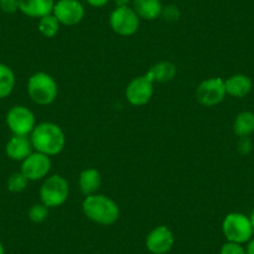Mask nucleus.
<instances>
[{
	"mask_svg": "<svg viewBox=\"0 0 254 254\" xmlns=\"http://www.w3.org/2000/svg\"><path fill=\"white\" fill-rule=\"evenodd\" d=\"M109 1L110 0H86V3L92 8H104Z\"/></svg>",
	"mask_w": 254,
	"mask_h": 254,
	"instance_id": "nucleus-28",
	"label": "nucleus"
},
{
	"mask_svg": "<svg viewBox=\"0 0 254 254\" xmlns=\"http://www.w3.org/2000/svg\"><path fill=\"white\" fill-rule=\"evenodd\" d=\"M34 148L31 145L30 137L28 136L13 135V137L6 142L5 153L10 160L23 162L30 153H33Z\"/></svg>",
	"mask_w": 254,
	"mask_h": 254,
	"instance_id": "nucleus-13",
	"label": "nucleus"
},
{
	"mask_svg": "<svg viewBox=\"0 0 254 254\" xmlns=\"http://www.w3.org/2000/svg\"><path fill=\"white\" fill-rule=\"evenodd\" d=\"M29 182L30 181L24 176V173L19 171V172H14L9 176L8 182H6V188H8V190L13 192V193H20V192L25 190Z\"/></svg>",
	"mask_w": 254,
	"mask_h": 254,
	"instance_id": "nucleus-22",
	"label": "nucleus"
},
{
	"mask_svg": "<svg viewBox=\"0 0 254 254\" xmlns=\"http://www.w3.org/2000/svg\"><path fill=\"white\" fill-rule=\"evenodd\" d=\"M30 141L34 151L49 156H56L63 152L66 145V137L63 128L54 122H40L30 133Z\"/></svg>",
	"mask_w": 254,
	"mask_h": 254,
	"instance_id": "nucleus-1",
	"label": "nucleus"
},
{
	"mask_svg": "<svg viewBox=\"0 0 254 254\" xmlns=\"http://www.w3.org/2000/svg\"><path fill=\"white\" fill-rule=\"evenodd\" d=\"M175 244V236L166 226H157L146 237V248L152 254H166Z\"/></svg>",
	"mask_w": 254,
	"mask_h": 254,
	"instance_id": "nucleus-12",
	"label": "nucleus"
},
{
	"mask_svg": "<svg viewBox=\"0 0 254 254\" xmlns=\"http://www.w3.org/2000/svg\"><path fill=\"white\" fill-rule=\"evenodd\" d=\"M31 101L40 106H48L56 100L59 94L58 82L48 72L39 71L31 75L26 86Z\"/></svg>",
	"mask_w": 254,
	"mask_h": 254,
	"instance_id": "nucleus-3",
	"label": "nucleus"
},
{
	"mask_svg": "<svg viewBox=\"0 0 254 254\" xmlns=\"http://www.w3.org/2000/svg\"><path fill=\"white\" fill-rule=\"evenodd\" d=\"M222 232L228 242L234 243H248L254 236L253 227L248 216L239 212H232L223 218Z\"/></svg>",
	"mask_w": 254,
	"mask_h": 254,
	"instance_id": "nucleus-5",
	"label": "nucleus"
},
{
	"mask_svg": "<svg viewBox=\"0 0 254 254\" xmlns=\"http://www.w3.org/2000/svg\"><path fill=\"white\" fill-rule=\"evenodd\" d=\"M224 86H226L227 95L236 99H243L252 91L253 82L248 75L234 74L224 80Z\"/></svg>",
	"mask_w": 254,
	"mask_h": 254,
	"instance_id": "nucleus-15",
	"label": "nucleus"
},
{
	"mask_svg": "<svg viewBox=\"0 0 254 254\" xmlns=\"http://www.w3.org/2000/svg\"><path fill=\"white\" fill-rule=\"evenodd\" d=\"M101 173L96 168H85L80 172L79 187L85 197L97 193L101 187Z\"/></svg>",
	"mask_w": 254,
	"mask_h": 254,
	"instance_id": "nucleus-17",
	"label": "nucleus"
},
{
	"mask_svg": "<svg viewBox=\"0 0 254 254\" xmlns=\"http://www.w3.org/2000/svg\"><path fill=\"white\" fill-rule=\"evenodd\" d=\"M116 6H130L132 0H114Z\"/></svg>",
	"mask_w": 254,
	"mask_h": 254,
	"instance_id": "nucleus-30",
	"label": "nucleus"
},
{
	"mask_svg": "<svg viewBox=\"0 0 254 254\" xmlns=\"http://www.w3.org/2000/svg\"><path fill=\"white\" fill-rule=\"evenodd\" d=\"M51 158L44 153L33 151V153L28 156L21 162V172L24 173L29 181H40L48 177L51 171Z\"/></svg>",
	"mask_w": 254,
	"mask_h": 254,
	"instance_id": "nucleus-11",
	"label": "nucleus"
},
{
	"mask_svg": "<svg viewBox=\"0 0 254 254\" xmlns=\"http://www.w3.org/2000/svg\"><path fill=\"white\" fill-rule=\"evenodd\" d=\"M40 201L48 208H58L67 201L70 194L69 182L61 175H53L44 180L40 187Z\"/></svg>",
	"mask_w": 254,
	"mask_h": 254,
	"instance_id": "nucleus-4",
	"label": "nucleus"
},
{
	"mask_svg": "<svg viewBox=\"0 0 254 254\" xmlns=\"http://www.w3.org/2000/svg\"><path fill=\"white\" fill-rule=\"evenodd\" d=\"M219 254H247V251L246 247H243V244L227 241L226 243L221 247Z\"/></svg>",
	"mask_w": 254,
	"mask_h": 254,
	"instance_id": "nucleus-24",
	"label": "nucleus"
},
{
	"mask_svg": "<svg viewBox=\"0 0 254 254\" xmlns=\"http://www.w3.org/2000/svg\"><path fill=\"white\" fill-rule=\"evenodd\" d=\"M60 26L61 24L59 23L58 19H56L53 14H49V15L43 16V18L39 19V33H40L44 38H55L59 34V31H60Z\"/></svg>",
	"mask_w": 254,
	"mask_h": 254,
	"instance_id": "nucleus-21",
	"label": "nucleus"
},
{
	"mask_svg": "<svg viewBox=\"0 0 254 254\" xmlns=\"http://www.w3.org/2000/svg\"><path fill=\"white\" fill-rule=\"evenodd\" d=\"M5 122L10 132L18 136H29L38 125L34 112L23 105L11 107L6 112Z\"/></svg>",
	"mask_w": 254,
	"mask_h": 254,
	"instance_id": "nucleus-7",
	"label": "nucleus"
},
{
	"mask_svg": "<svg viewBox=\"0 0 254 254\" xmlns=\"http://www.w3.org/2000/svg\"><path fill=\"white\" fill-rule=\"evenodd\" d=\"M0 10L5 14H15L19 10V0H0Z\"/></svg>",
	"mask_w": 254,
	"mask_h": 254,
	"instance_id": "nucleus-26",
	"label": "nucleus"
},
{
	"mask_svg": "<svg viewBox=\"0 0 254 254\" xmlns=\"http://www.w3.org/2000/svg\"><path fill=\"white\" fill-rule=\"evenodd\" d=\"M82 213L89 221L100 226H112L120 218V207L110 197L95 193L85 197L81 204Z\"/></svg>",
	"mask_w": 254,
	"mask_h": 254,
	"instance_id": "nucleus-2",
	"label": "nucleus"
},
{
	"mask_svg": "<svg viewBox=\"0 0 254 254\" xmlns=\"http://www.w3.org/2000/svg\"><path fill=\"white\" fill-rule=\"evenodd\" d=\"M163 19L166 21H170V23H173V21H177L181 16L180 9L176 5H167L163 6L162 14H161Z\"/></svg>",
	"mask_w": 254,
	"mask_h": 254,
	"instance_id": "nucleus-25",
	"label": "nucleus"
},
{
	"mask_svg": "<svg viewBox=\"0 0 254 254\" xmlns=\"http://www.w3.org/2000/svg\"><path fill=\"white\" fill-rule=\"evenodd\" d=\"M132 9L140 19L152 21L160 18L163 5L161 0H132Z\"/></svg>",
	"mask_w": 254,
	"mask_h": 254,
	"instance_id": "nucleus-16",
	"label": "nucleus"
},
{
	"mask_svg": "<svg viewBox=\"0 0 254 254\" xmlns=\"http://www.w3.org/2000/svg\"><path fill=\"white\" fill-rule=\"evenodd\" d=\"M16 77L11 67L0 63V100L6 99L15 89Z\"/></svg>",
	"mask_w": 254,
	"mask_h": 254,
	"instance_id": "nucleus-20",
	"label": "nucleus"
},
{
	"mask_svg": "<svg viewBox=\"0 0 254 254\" xmlns=\"http://www.w3.org/2000/svg\"><path fill=\"white\" fill-rule=\"evenodd\" d=\"M0 254H5V249H4V246L1 242H0Z\"/></svg>",
	"mask_w": 254,
	"mask_h": 254,
	"instance_id": "nucleus-32",
	"label": "nucleus"
},
{
	"mask_svg": "<svg viewBox=\"0 0 254 254\" xmlns=\"http://www.w3.org/2000/svg\"><path fill=\"white\" fill-rule=\"evenodd\" d=\"M246 251H247V254H254V237L248 242V243H247Z\"/></svg>",
	"mask_w": 254,
	"mask_h": 254,
	"instance_id": "nucleus-29",
	"label": "nucleus"
},
{
	"mask_svg": "<svg viewBox=\"0 0 254 254\" xmlns=\"http://www.w3.org/2000/svg\"><path fill=\"white\" fill-rule=\"evenodd\" d=\"M233 131L238 137H249L254 132V114L252 111H242L233 121Z\"/></svg>",
	"mask_w": 254,
	"mask_h": 254,
	"instance_id": "nucleus-19",
	"label": "nucleus"
},
{
	"mask_svg": "<svg viewBox=\"0 0 254 254\" xmlns=\"http://www.w3.org/2000/svg\"><path fill=\"white\" fill-rule=\"evenodd\" d=\"M237 148H238L239 153H242V155H248L252 148H253V143H252L249 137H239Z\"/></svg>",
	"mask_w": 254,
	"mask_h": 254,
	"instance_id": "nucleus-27",
	"label": "nucleus"
},
{
	"mask_svg": "<svg viewBox=\"0 0 254 254\" xmlns=\"http://www.w3.org/2000/svg\"><path fill=\"white\" fill-rule=\"evenodd\" d=\"M53 15L61 25L75 26L84 19L85 8L79 0H58L54 6Z\"/></svg>",
	"mask_w": 254,
	"mask_h": 254,
	"instance_id": "nucleus-9",
	"label": "nucleus"
},
{
	"mask_svg": "<svg viewBox=\"0 0 254 254\" xmlns=\"http://www.w3.org/2000/svg\"><path fill=\"white\" fill-rule=\"evenodd\" d=\"M226 96V86L222 77H211L203 80L196 89V100L204 107L217 106L223 101Z\"/></svg>",
	"mask_w": 254,
	"mask_h": 254,
	"instance_id": "nucleus-8",
	"label": "nucleus"
},
{
	"mask_svg": "<svg viewBox=\"0 0 254 254\" xmlns=\"http://www.w3.org/2000/svg\"><path fill=\"white\" fill-rule=\"evenodd\" d=\"M176 74H177V67L171 61H160V63L155 64L150 67L146 76L155 84V82H168L171 80L175 79Z\"/></svg>",
	"mask_w": 254,
	"mask_h": 254,
	"instance_id": "nucleus-18",
	"label": "nucleus"
},
{
	"mask_svg": "<svg viewBox=\"0 0 254 254\" xmlns=\"http://www.w3.org/2000/svg\"><path fill=\"white\" fill-rule=\"evenodd\" d=\"M249 219H251V223H252V227H253V232H254V208L253 211H252L251 216H249Z\"/></svg>",
	"mask_w": 254,
	"mask_h": 254,
	"instance_id": "nucleus-31",
	"label": "nucleus"
},
{
	"mask_svg": "<svg viewBox=\"0 0 254 254\" xmlns=\"http://www.w3.org/2000/svg\"><path fill=\"white\" fill-rule=\"evenodd\" d=\"M125 96L127 102L132 106H145L153 96V82L146 75L135 77L127 85Z\"/></svg>",
	"mask_w": 254,
	"mask_h": 254,
	"instance_id": "nucleus-10",
	"label": "nucleus"
},
{
	"mask_svg": "<svg viewBox=\"0 0 254 254\" xmlns=\"http://www.w3.org/2000/svg\"><path fill=\"white\" fill-rule=\"evenodd\" d=\"M56 0H19V11L29 18L40 19L53 14Z\"/></svg>",
	"mask_w": 254,
	"mask_h": 254,
	"instance_id": "nucleus-14",
	"label": "nucleus"
},
{
	"mask_svg": "<svg viewBox=\"0 0 254 254\" xmlns=\"http://www.w3.org/2000/svg\"><path fill=\"white\" fill-rule=\"evenodd\" d=\"M0 34H1V26H0Z\"/></svg>",
	"mask_w": 254,
	"mask_h": 254,
	"instance_id": "nucleus-33",
	"label": "nucleus"
},
{
	"mask_svg": "<svg viewBox=\"0 0 254 254\" xmlns=\"http://www.w3.org/2000/svg\"><path fill=\"white\" fill-rule=\"evenodd\" d=\"M140 20L132 6H116L110 14L109 23L115 34L128 38L137 33Z\"/></svg>",
	"mask_w": 254,
	"mask_h": 254,
	"instance_id": "nucleus-6",
	"label": "nucleus"
},
{
	"mask_svg": "<svg viewBox=\"0 0 254 254\" xmlns=\"http://www.w3.org/2000/svg\"><path fill=\"white\" fill-rule=\"evenodd\" d=\"M28 217L33 223H43L44 221H46V218L49 217V208L40 203H35L30 207L28 212Z\"/></svg>",
	"mask_w": 254,
	"mask_h": 254,
	"instance_id": "nucleus-23",
	"label": "nucleus"
}]
</instances>
